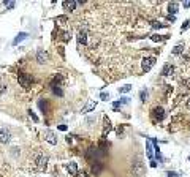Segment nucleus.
Segmentation results:
<instances>
[{
	"mask_svg": "<svg viewBox=\"0 0 190 177\" xmlns=\"http://www.w3.org/2000/svg\"><path fill=\"white\" fill-rule=\"evenodd\" d=\"M18 81H19V84H21V87L30 89V87H32V82H33V78L30 76V74L22 73V74H19V76H18Z\"/></svg>",
	"mask_w": 190,
	"mask_h": 177,
	"instance_id": "f257e3e1",
	"label": "nucleus"
},
{
	"mask_svg": "<svg viewBox=\"0 0 190 177\" xmlns=\"http://www.w3.org/2000/svg\"><path fill=\"white\" fill-rule=\"evenodd\" d=\"M154 65H155V57H152V56L143 59V62H141V66H143V70H144V71H149Z\"/></svg>",
	"mask_w": 190,
	"mask_h": 177,
	"instance_id": "f03ea898",
	"label": "nucleus"
},
{
	"mask_svg": "<svg viewBox=\"0 0 190 177\" xmlns=\"http://www.w3.org/2000/svg\"><path fill=\"white\" fill-rule=\"evenodd\" d=\"M10 141H11V131L8 128H0V142L8 144Z\"/></svg>",
	"mask_w": 190,
	"mask_h": 177,
	"instance_id": "7ed1b4c3",
	"label": "nucleus"
},
{
	"mask_svg": "<svg viewBox=\"0 0 190 177\" xmlns=\"http://www.w3.org/2000/svg\"><path fill=\"white\" fill-rule=\"evenodd\" d=\"M152 117L155 120H158V122H162L165 119V111H163V108H160V106H157V108H154L152 109Z\"/></svg>",
	"mask_w": 190,
	"mask_h": 177,
	"instance_id": "20e7f679",
	"label": "nucleus"
},
{
	"mask_svg": "<svg viewBox=\"0 0 190 177\" xmlns=\"http://www.w3.org/2000/svg\"><path fill=\"white\" fill-rule=\"evenodd\" d=\"M44 139L48 141L49 144H52V145L57 144V135L54 131H51V130H46V131H44Z\"/></svg>",
	"mask_w": 190,
	"mask_h": 177,
	"instance_id": "39448f33",
	"label": "nucleus"
},
{
	"mask_svg": "<svg viewBox=\"0 0 190 177\" xmlns=\"http://www.w3.org/2000/svg\"><path fill=\"white\" fill-rule=\"evenodd\" d=\"M49 60V56H48V52H46V51H38L37 52V62L38 63H46V62Z\"/></svg>",
	"mask_w": 190,
	"mask_h": 177,
	"instance_id": "423d86ee",
	"label": "nucleus"
},
{
	"mask_svg": "<svg viewBox=\"0 0 190 177\" xmlns=\"http://www.w3.org/2000/svg\"><path fill=\"white\" fill-rule=\"evenodd\" d=\"M97 150H98V149L90 147V149L86 152V158H87V160H92V163H95V158L98 157V152H97Z\"/></svg>",
	"mask_w": 190,
	"mask_h": 177,
	"instance_id": "0eeeda50",
	"label": "nucleus"
},
{
	"mask_svg": "<svg viewBox=\"0 0 190 177\" xmlns=\"http://www.w3.org/2000/svg\"><path fill=\"white\" fill-rule=\"evenodd\" d=\"M144 172V166L141 164V158H138V161L135 163V168H133V174L135 176H143Z\"/></svg>",
	"mask_w": 190,
	"mask_h": 177,
	"instance_id": "6e6552de",
	"label": "nucleus"
},
{
	"mask_svg": "<svg viewBox=\"0 0 190 177\" xmlns=\"http://www.w3.org/2000/svg\"><path fill=\"white\" fill-rule=\"evenodd\" d=\"M65 168H67V171H68L71 176H78V166H76V163L70 161V163L65 164Z\"/></svg>",
	"mask_w": 190,
	"mask_h": 177,
	"instance_id": "1a4fd4ad",
	"label": "nucleus"
},
{
	"mask_svg": "<svg viewBox=\"0 0 190 177\" xmlns=\"http://www.w3.org/2000/svg\"><path fill=\"white\" fill-rule=\"evenodd\" d=\"M102 169H103V163H100V161L92 163V174L94 176H98L100 172H102Z\"/></svg>",
	"mask_w": 190,
	"mask_h": 177,
	"instance_id": "9d476101",
	"label": "nucleus"
},
{
	"mask_svg": "<svg viewBox=\"0 0 190 177\" xmlns=\"http://www.w3.org/2000/svg\"><path fill=\"white\" fill-rule=\"evenodd\" d=\"M46 164H48V157H38L37 158V166H38V169H44L46 168Z\"/></svg>",
	"mask_w": 190,
	"mask_h": 177,
	"instance_id": "9b49d317",
	"label": "nucleus"
},
{
	"mask_svg": "<svg viewBox=\"0 0 190 177\" xmlns=\"http://www.w3.org/2000/svg\"><path fill=\"white\" fill-rule=\"evenodd\" d=\"M27 37H29V35H27L25 32H19V33L16 35V38H14V40H13V44H14V46H18L19 43H21V41H24Z\"/></svg>",
	"mask_w": 190,
	"mask_h": 177,
	"instance_id": "f8f14e48",
	"label": "nucleus"
},
{
	"mask_svg": "<svg viewBox=\"0 0 190 177\" xmlns=\"http://www.w3.org/2000/svg\"><path fill=\"white\" fill-rule=\"evenodd\" d=\"M78 41H79V44H87V32L86 30H79Z\"/></svg>",
	"mask_w": 190,
	"mask_h": 177,
	"instance_id": "ddd939ff",
	"label": "nucleus"
},
{
	"mask_svg": "<svg viewBox=\"0 0 190 177\" xmlns=\"http://www.w3.org/2000/svg\"><path fill=\"white\" fill-rule=\"evenodd\" d=\"M173 71H174L173 65H171V63H166V65L163 66V70H162V74H163V76H171Z\"/></svg>",
	"mask_w": 190,
	"mask_h": 177,
	"instance_id": "4468645a",
	"label": "nucleus"
},
{
	"mask_svg": "<svg viewBox=\"0 0 190 177\" xmlns=\"http://www.w3.org/2000/svg\"><path fill=\"white\" fill-rule=\"evenodd\" d=\"M79 2H75V0H71V2H64V8L67 11H73L76 8V5H78Z\"/></svg>",
	"mask_w": 190,
	"mask_h": 177,
	"instance_id": "2eb2a0df",
	"label": "nucleus"
},
{
	"mask_svg": "<svg viewBox=\"0 0 190 177\" xmlns=\"http://www.w3.org/2000/svg\"><path fill=\"white\" fill-rule=\"evenodd\" d=\"M51 89H52V92L56 93V95L64 97V90L60 89V84H56V82H52V84H51Z\"/></svg>",
	"mask_w": 190,
	"mask_h": 177,
	"instance_id": "dca6fc26",
	"label": "nucleus"
},
{
	"mask_svg": "<svg viewBox=\"0 0 190 177\" xmlns=\"http://www.w3.org/2000/svg\"><path fill=\"white\" fill-rule=\"evenodd\" d=\"M146 153H147V157H149V160L152 161L154 160V152H152V144H150V141L146 142Z\"/></svg>",
	"mask_w": 190,
	"mask_h": 177,
	"instance_id": "f3484780",
	"label": "nucleus"
},
{
	"mask_svg": "<svg viewBox=\"0 0 190 177\" xmlns=\"http://www.w3.org/2000/svg\"><path fill=\"white\" fill-rule=\"evenodd\" d=\"M95 106H97V101H90V103H87V104L83 108V112L86 114V112H90V111H94V109H95Z\"/></svg>",
	"mask_w": 190,
	"mask_h": 177,
	"instance_id": "a211bd4d",
	"label": "nucleus"
},
{
	"mask_svg": "<svg viewBox=\"0 0 190 177\" xmlns=\"http://www.w3.org/2000/svg\"><path fill=\"white\" fill-rule=\"evenodd\" d=\"M177 8H179V5H177L176 2H173V3H170V5H168L170 13H173V14H176V13H177Z\"/></svg>",
	"mask_w": 190,
	"mask_h": 177,
	"instance_id": "6ab92c4d",
	"label": "nucleus"
},
{
	"mask_svg": "<svg viewBox=\"0 0 190 177\" xmlns=\"http://www.w3.org/2000/svg\"><path fill=\"white\" fill-rule=\"evenodd\" d=\"M130 90H131V85L125 84V85H122V87H119V93H129Z\"/></svg>",
	"mask_w": 190,
	"mask_h": 177,
	"instance_id": "aec40b11",
	"label": "nucleus"
},
{
	"mask_svg": "<svg viewBox=\"0 0 190 177\" xmlns=\"http://www.w3.org/2000/svg\"><path fill=\"white\" fill-rule=\"evenodd\" d=\"M54 21H56V24H65V22L68 21V18L67 16H57Z\"/></svg>",
	"mask_w": 190,
	"mask_h": 177,
	"instance_id": "412c9836",
	"label": "nucleus"
},
{
	"mask_svg": "<svg viewBox=\"0 0 190 177\" xmlns=\"http://www.w3.org/2000/svg\"><path fill=\"white\" fill-rule=\"evenodd\" d=\"M182 52H184V46H182V44H177L176 48L173 49V54H176V56H177V54H182Z\"/></svg>",
	"mask_w": 190,
	"mask_h": 177,
	"instance_id": "4be33fe9",
	"label": "nucleus"
},
{
	"mask_svg": "<svg viewBox=\"0 0 190 177\" xmlns=\"http://www.w3.org/2000/svg\"><path fill=\"white\" fill-rule=\"evenodd\" d=\"M109 130H111V122L108 117H105V131H109Z\"/></svg>",
	"mask_w": 190,
	"mask_h": 177,
	"instance_id": "5701e85b",
	"label": "nucleus"
},
{
	"mask_svg": "<svg viewBox=\"0 0 190 177\" xmlns=\"http://www.w3.org/2000/svg\"><path fill=\"white\" fill-rule=\"evenodd\" d=\"M139 97H141V101H146L147 100V90H141V92H139Z\"/></svg>",
	"mask_w": 190,
	"mask_h": 177,
	"instance_id": "b1692460",
	"label": "nucleus"
},
{
	"mask_svg": "<svg viewBox=\"0 0 190 177\" xmlns=\"http://www.w3.org/2000/svg\"><path fill=\"white\" fill-rule=\"evenodd\" d=\"M150 40H152V41H162V40H163V37H162V35H152V37H150Z\"/></svg>",
	"mask_w": 190,
	"mask_h": 177,
	"instance_id": "393cba45",
	"label": "nucleus"
},
{
	"mask_svg": "<svg viewBox=\"0 0 190 177\" xmlns=\"http://www.w3.org/2000/svg\"><path fill=\"white\" fill-rule=\"evenodd\" d=\"M190 27V21H185L184 24H182V27H181V32H184V30H187Z\"/></svg>",
	"mask_w": 190,
	"mask_h": 177,
	"instance_id": "a878e982",
	"label": "nucleus"
},
{
	"mask_svg": "<svg viewBox=\"0 0 190 177\" xmlns=\"http://www.w3.org/2000/svg\"><path fill=\"white\" fill-rule=\"evenodd\" d=\"M38 106H40V109H43V111H46V109H48V103H46V101H40V103H38Z\"/></svg>",
	"mask_w": 190,
	"mask_h": 177,
	"instance_id": "bb28decb",
	"label": "nucleus"
},
{
	"mask_svg": "<svg viewBox=\"0 0 190 177\" xmlns=\"http://www.w3.org/2000/svg\"><path fill=\"white\" fill-rule=\"evenodd\" d=\"M163 25H165V24H160V22H157V21L152 22V27H154V29H162Z\"/></svg>",
	"mask_w": 190,
	"mask_h": 177,
	"instance_id": "cd10ccee",
	"label": "nucleus"
},
{
	"mask_svg": "<svg viewBox=\"0 0 190 177\" xmlns=\"http://www.w3.org/2000/svg\"><path fill=\"white\" fill-rule=\"evenodd\" d=\"M29 116L33 119V122H38V117H37V114H35V112L32 111V109H30V111H29Z\"/></svg>",
	"mask_w": 190,
	"mask_h": 177,
	"instance_id": "c85d7f7f",
	"label": "nucleus"
},
{
	"mask_svg": "<svg viewBox=\"0 0 190 177\" xmlns=\"http://www.w3.org/2000/svg\"><path fill=\"white\" fill-rule=\"evenodd\" d=\"M129 101H130V98L124 97V98H121V100H119V103H121V104H129Z\"/></svg>",
	"mask_w": 190,
	"mask_h": 177,
	"instance_id": "c756f323",
	"label": "nucleus"
},
{
	"mask_svg": "<svg viewBox=\"0 0 190 177\" xmlns=\"http://www.w3.org/2000/svg\"><path fill=\"white\" fill-rule=\"evenodd\" d=\"M14 5H16L14 2H5V6H6V8H10V10H13Z\"/></svg>",
	"mask_w": 190,
	"mask_h": 177,
	"instance_id": "7c9ffc66",
	"label": "nucleus"
},
{
	"mask_svg": "<svg viewBox=\"0 0 190 177\" xmlns=\"http://www.w3.org/2000/svg\"><path fill=\"white\" fill-rule=\"evenodd\" d=\"M166 176H168V177H179V174L174 172V171H168V172H166Z\"/></svg>",
	"mask_w": 190,
	"mask_h": 177,
	"instance_id": "2f4dec72",
	"label": "nucleus"
},
{
	"mask_svg": "<svg viewBox=\"0 0 190 177\" xmlns=\"http://www.w3.org/2000/svg\"><path fill=\"white\" fill-rule=\"evenodd\" d=\"M100 98H102V100H108V98H109V93L102 92V93H100Z\"/></svg>",
	"mask_w": 190,
	"mask_h": 177,
	"instance_id": "473e14b6",
	"label": "nucleus"
},
{
	"mask_svg": "<svg viewBox=\"0 0 190 177\" xmlns=\"http://www.w3.org/2000/svg\"><path fill=\"white\" fill-rule=\"evenodd\" d=\"M6 92V85H3V84H0V95H3V93Z\"/></svg>",
	"mask_w": 190,
	"mask_h": 177,
	"instance_id": "72a5a7b5",
	"label": "nucleus"
},
{
	"mask_svg": "<svg viewBox=\"0 0 190 177\" xmlns=\"http://www.w3.org/2000/svg\"><path fill=\"white\" fill-rule=\"evenodd\" d=\"M70 37H71V35H70L68 32H65V33H64V41H68V40H70Z\"/></svg>",
	"mask_w": 190,
	"mask_h": 177,
	"instance_id": "f704fd0d",
	"label": "nucleus"
},
{
	"mask_svg": "<svg viewBox=\"0 0 190 177\" xmlns=\"http://www.w3.org/2000/svg\"><path fill=\"white\" fill-rule=\"evenodd\" d=\"M182 84H184V85H187V89H190V79H185V81H182Z\"/></svg>",
	"mask_w": 190,
	"mask_h": 177,
	"instance_id": "c9c22d12",
	"label": "nucleus"
},
{
	"mask_svg": "<svg viewBox=\"0 0 190 177\" xmlns=\"http://www.w3.org/2000/svg\"><path fill=\"white\" fill-rule=\"evenodd\" d=\"M59 130L60 131H67V125H59Z\"/></svg>",
	"mask_w": 190,
	"mask_h": 177,
	"instance_id": "e433bc0d",
	"label": "nucleus"
},
{
	"mask_svg": "<svg viewBox=\"0 0 190 177\" xmlns=\"http://www.w3.org/2000/svg\"><path fill=\"white\" fill-rule=\"evenodd\" d=\"M187 106H189V109H190V98H189V101H187Z\"/></svg>",
	"mask_w": 190,
	"mask_h": 177,
	"instance_id": "4c0bfd02",
	"label": "nucleus"
},
{
	"mask_svg": "<svg viewBox=\"0 0 190 177\" xmlns=\"http://www.w3.org/2000/svg\"><path fill=\"white\" fill-rule=\"evenodd\" d=\"M189 161H190V157H189Z\"/></svg>",
	"mask_w": 190,
	"mask_h": 177,
	"instance_id": "58836bf2",
	"label": "nucleus"
}]
</instances>
